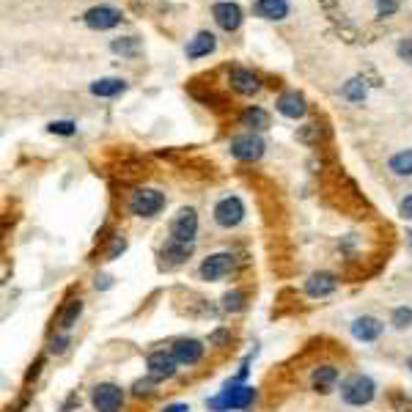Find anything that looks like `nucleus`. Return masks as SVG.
Wrapping results in <instances>:
<instances>
[{
	"label": "nucleus",
	"instance_id": "f257e3e1",
	"mask_svg": "<svg viewBox=\"0 0 412 412\" xmlns=\"http://www.w3.org/2000/svg\"><path fill=\"white\" fill-rule=\"evenodd\" d=\"M253 402H256V388L229 382L223 393H218V396H212L206 402V407L212 412H231V410H247Z\"/></svg>",
	"mask_w": 412,
	"mask_h": 412
},
{
	"label": "nucleus",
	"instance_id": "f03ea898",
	"mask_svg": "<svg viewBox=\"0 0 412 412\" xmlns=\"http://www.w3.org/2000/svg\"><path fill=\"white\" fill-rule=\"evenodd\" d=\"M376 396V382L368 374H352L341 385V399L349 407H368Z\"/></svg>",
	"mask_w": 412,
	"mask_h": 412
},
{
	"label": "nucleus",
	"instance_id": "7ed1b4c3",
	"mask_svg": "<svg viewBox=\"0 0 412 412\" xmlns=\"http://www.w3.org/2000/svg\"><path fill=\"white\" fill-rule=\"evenodd\" d=\"M130 212L135 218H154L165 209V195L154 187H137L135 192L130 195Z\"/></svg>",
	"mask_w": 412,
	"mask_h": 412
},
{
	"label": "nucleus",
	"instance_id": "20e7f679",
	"mask_svg": "<svg viewBox=\"0 0 412 412\" xmlns=\"http://www.w3.org/2000/svg\"><path fill=\"white\" fill-rule=\"evenodd\" d=\"M91 404L96 412H121L124 407V390L113 382H99L91 390Z\"/></svg>",
	"mask_w": 412,
	"mask_h": 412
},
{
	"label": "nucleus",
	"instance_id": "39448f33",
	"mask_svg": "<svg viewBox=\"0 0 412 412\" xmlns=\"http://www.w3.org/2000/svg\"><path fill=\"white\" fill-rule=\"evenodd\" d=\"M215 223L220 229H236L242 220H245V204L239 195H226L215 204Z\"/></svg>",
	"mask_w": 412,
	"mask_h": 412
},
{
	"label": "nucleus",
	"instance_id": "423d86ee",
	"mask_svg": "<svg viewBox=\"0 0 412 412\" xmlns=\"http://www.w3.org/2000/svg\"><path fill=\"white\" fill-rule=\"evenodd\" d=\"M179 360L174 358V352H165V349H157L146 358V368H148V376L154 382H165V379H174L176 371H179Z\"/></svg>",
	"mask_w": 412,
	"mask_h": 412
},
{
	"label": "nucleus",
	"instance_id": "0eeeda50",
	"mask_svg": "<svg viewBox=\"0 0 412 412\" xmlns=\"http://www.w3.org/2000/svg\"><path fill=\"white\" fill-rule=\"evenodd\" d=\"M264 140L259 135H253V132H247V135H239L231 140V157L234 160H242V162H253V160H259L261 154H264Z\"/></svg>",
	"mask_w": 412,
	"mask_h": 412
},
{
	"label": "nucleus",
	"instance_id": "6e6552de",
	"mask_svg": "<svg viewBox=\"0 0 412 412\" xmlns=\"http://www.w3.org/2000/svg\"><path fill=\"white\" fill-rule=\"evenodd\" d=\"M195 234H198V215H195V209H190V206L179 209V215L171 220V239L192 245Z\"/></svg>",
	"mask_w": 412,
	"mask_h": 412
},
{
	"label": "nucleus",
	"instance_id": "1a4fd4ad",
	"mask_svg": "<svg viewBox=\"0 0 412 412\" xmlns=\"http://www.w3.org/2000/svg\"><path fill=\"white\" fill-rule=\"evenodd\" d=\"M234 270V256L231 253H212V256H206L204 261H201V267H198V273L204 280H209V283H215V280H220V277H226V275Z\"/></svg>",
	"mask_w": 412,
	"mask_h": 412
},
{
	"label": "nucleus",
	"instance_id": "9d476101",
	"mask_svg": "<svg viewBox=\"0 0 412 412\" xmlns=\"http://www.w3.org/2000/svg\"><path fill=\"white\" fill-rule=\"evenodd\" d=\"M83 20H86V25L91 31H110V28H116L121 22V11L113 8V6H93V8L86 11Z\"/></svg>",
	"mask_w": 412,
	"mask_h": 412
},
{
	"label": "nucleus",
	"instance_id": "9b49d317",
	"mask_svg": "<svg viewBox=\"0 0 412 412\" xmlns=\"http://www.w3.org/2000/svg\"><path fill=\"white\" fill-rule=\"evenodd\" d=\"M171 352H174V358H176L182 366H195V363H201L206 346H204L198 338H179V341H174Z\"/></svg>",
	"mask_w": 412,
	"mask_h": 412
},
{
	"label": "nucleus",
	"instance_id": "f8f14e48",
	"mask_svg": "<svg viewBox=\"0 0 412 412\" xmlns=\"http://www.w3.org/2000/svg\"><path fill=\"white\" fill-rule=\"evenodd\" d=\"M212 17H215V22H218L223 31H229V33L242 25V8H239L236 3H231V0L215 3V6H212Z\"/></svg>",
	"mask_w": 412,
	"mask_h": 412
},
{
	"label": "nucleus",
	"instance_id": "ddd939ff",
	"mask_svg": "<svg viewBox=\"0 0 412 412\" xmlns=\"http://www.w3.org/2000/svg\"><path fill=\"white\" fill-rule=\"evenodd\" d=\"M355 341H363V344H374L379 341V335L385 333V324L376 319V316H358V319L349 324Z\"/></svg>",
	"mask_w": 412,
	"mask_h": 412
},
{
	"label": "nucleus",
	"instance_id": "4468645a",
	"mask_svg": "<svg viewBox=\"0 0 412 412\" xmlns=\"http://www.w3.org/2000/svg\"><path fill=\"white\" fill-rule=\"evenodd\" d=\"M338 289V277L333 273H314L308 280H305V294L314 297V300H321V297H330L333 291Z\"/></svg>",
	"mask_w": 412,
	"mask_h": 412
},
{
	"label": "nucleus",
	"instance_id": "2eb2a0df",
	"mask_svg": "<svg viewBox=\"0 0 412 412\" xmlns=\"http://www.w3.org/2000/svg\"><path fill=\"white\" fill-rule=\"evenodd\" d=\"M275 107H277V113L280 116H286V119H303L305 116V110H308V105H305V96L297 91H283L277 96V102H275Z\"/></svg>",
	"mask_w": 412,
	"mask_h": 412
},
{
	"label": "nucleus",
	"instance_id": "dca6fc26",
	"mask_svg": "<svg viewBox=\"0 0 412 412\" xmlns=\"http://www.w3.org/2000/svg\"><path fill=\"white\" fill-rule=\"evenodd\" d=\"M338 368L333 366V363H324V366H316L314 368V374H311V388L319 393V396H330L333 390H335V385H338Z\"/></svg>",
	"mask_w": 412,
	"mask_h": 412
},
{
	"label": "nucleus",
	"instance_id": "f3484780",
	"mask_svg": "<svg viewBox=\"0 0 412 412\" xmlns=\"http://www.w3.org/2000/svg\"><path fill=\"white\" fill-rule=\"evenodd\" d=\"M229 83H231V89H234L236 93H242V96H250V93H256L259 89H261L259 77H256L253 72L242 69V66H234V69H231Z\"/></svg>",
	"mask_w": 412,
	"mask_h": 412
},
{
	"label": "nucleus",
	"instance_id": "a211bd4d",
	"mask_svg": "<svg viewBox=\"0 0 412 412\" xmlns=\"http://www.w3.org/2000/svg\"><path fill=\"white\" fill-rule=\"evenodd\" d=\"M80 314H83V300H80V297L66 300V303H63V308L58 311V319H55L58 330H61V333H69V330L77 324Z\"/></svg>",
	"mask_w": 412,
	"mask_h": 412
},
{
	"label": "nucleus",
	"instance_id": "6ab92c4d",
	"mask_svg": "<svg viewBox=\"0 0 412 412\" xmlns=\"http://www.w3.org/2000/svg\"><path fill=\"white\" fill-rule=\"evenodd\" d=\"M215 47H218V39H215V33H209V31H198L192 39H190V45H187V58H204V55H209V52H215Z\"/></svg>",
	"mask_w": 412,
	"mask_h": 412
},
{
	"label": "nucleus",
	"instance_id": "aec40b11",
	"mask_svg": "<svg viewBox=\"0 0 412 412\" xmlns=\"http://www.w3.org/2000/svg\"><path fill=\"white\" fill-rule=\"evenodd\" d=\"M253 14L261 20H286L289 17V3L286 0H256Z\"/></svg>",
	"mask_w": 412,
	"mask_h": 412
},
{
	"label": "nucleus",
	"instance_id": "412c9836",
	"mask_svg": "<svg viewBox=\"0 0 412 412\" xmlns=\"http://www.w3.org/2000/svg\"><path fill=\"white\" fill-rule=\"evenodd\" d=\"M124 91H127V80H121V77H99L91 83V93L99 99H113Z\"/></svg>",
	"mask_w": 412,
	"mask_h": 412
},
{
	"label": "nucleus",
	"instance_id": "4be33fe9",
	"mask_svg": "<svg viewBox=\"0 0 412 412\" xmlns=\"http://www.w3.org/2000/svg\"><path fill=\"white\" fill-rule=\"evenodd\" d=\"M239 121H242V127H247L250 132H264V130H270V113H267L264 107H256V105H250V107L239 116Z\"/></svg>",
	"mask_w": 412,
	"mask_h": 412
},
{
	"label": "nucleus",
	"instance_id": "5701e85b",
	"mask_svg": "<svg viewBox=\"0 0 412 412\" xmlns=\"http://www.w3.org/2000/svg\"><path fill=\"white\" fill-rule=\"evenodd\" d=\"M190 256H192V245H187V242L168 239L165 247H162V259H165L168 264H184Z\"/></svg>",
	"mask_w": 412,
	"mask_h": 412
},
{
	"label": "nucleus",
	"instance_id": "b1692460",
	"mask_svg": "<svg viewBox=\"0 0 412 412\" xmlns=\"http://www.w3.org/2000/svg\"><path fill=\"white\" fill-rule=\"evenodd\" d=\"M388 168H390L396 176H412V148H404V151L393 154L390 162H388Z\"/></svg>",
	"mask_w": 412,
	"mask_h": 412
},
{
	"label": "nucleus",
	"instance_id": "393cba45",
	"mask_svg": "<svg viewBox=\"0 0 412 412\" xmlns=\"http://www.w3.org/2000/svg\"><path fill=\"white\" fill-rule=\"evenodd\" d=\"M341 96H344V99H349V102H363V99H366V83H363L360 77L346 80V83H344V89H341Z\"/></svg>",
	"mask_w": 412,
	"mask_h": 412
},
{
	"label": "nucleus",
	"instance_id": "a878e982",
	"mask_svg": "<svg viewBox=\"0 0 412 412\" xmlns=\"http://www.w3.org/2000/svg\"><path fill=\"white\" fill-rule=\"evenodd\" d=\"M245 303H247V297H245V291H226L223 294V311L226 314H239V311H245Z\"/></svg>",
	"mask_w": 412,
	"mask_h": 412
},
{
	"label": "nucleus",
	"instance_id": "bb28decb",
	"mask_svg": "<svg viewBox=\"0 0 412 412\" xmlns=\"http://www.w3.org/2000/svg\"><path fill=\"white\" fill-rule=\"evenodd\" d=\"M390 324H393L396 330H410L412 327V308L410 305L396 308V311H393V316H390Z\"/></svg>",
	"mask_w": 412,
	"mask_h": 412
},
{
	"label": "nucleus",
	"instance_id": "cd10ccee",
	"mask_svg": "<svg viewBox=\"0 0 412 412\" xmlns=\"http://www.w3.org/2000/svg\"><path fill=\"white\" fill-rule=\"evenodd\" d=\"M66 346H69V335H66V333H58V335H52V338H49L47 352H49V355H63V352H66Z\"/></svg>",
	"mask_w": 412,
	"mask_h": 412
},
{
	"label": "nucleus",
	"instance_id": "c85d7f7f",
	"mask_svg": "<svg viewBox=\"0 0 412 412\" xmlns=\"http://www.w3.org/2000/svg\"><path fill=\"white\" fill-rule=\"evenodd\" d=\"M52 135H63V137H69V135H75V121H52L49 127H47Z\"/></svg>",
	"mask_w": 412,
	"mask_h": 412
},
{
	"label": "nucleus",
	"instance_id": "c756f323",
	"mask_svg": "<svg viewBox=\"0 0 412 412\" xmlns=\"http://www.w3.org/2000/svg\"><path fill=\"white\" fill-rule=\"evenodd\" d=\"M137 49V39L135 36H127L121 42H113V52H121V55H132Z\"/></svg>",
	"mask_w": 412,
	"mask_h": 412
},
{
	"label": "nucleus",
	"instance_id": "7c9ffc66",
	"mask_svg": "<svg viewBox=\"0 0 412 412\" xmlns=\"http://www.w3.org/2000/svg\"><path fill=\"white\" fill-rule=\"evenodd\" d=\"M151 388H154V379L148 376V379H140V382L132 385V393H135L137 399H140V396H151Z\"/></svg>",
	"mask_w": 412,
	"mask_h": 412
},
{
	"label": "nucleus",
	"instance_id": "2f4dec72",
	"mask_svg": "<svg viewBox=\"0 0 412 412\" xmlns=\"http://www.w3.org/2000/svg\"><path fill=\"white\" fill-rule=\"evenodd\" d=\"M127 250V239L124 236H116V242H113V247L107 250V261H113V259H119L121 253Z\"/></svg>",
	"mask_w": 412,
	"mask_h": 412
},
{
	"label": "nucleus",
	"instance_id": "473e14b6",
	"mask_svg": "<svg viewBox=\"0 0 412 412\" xmlns=\"http://www.w3.org/2000/svg\"><path fill=\"white\" fill-rule=\"evenodd\" d=\"M229 338H231V330L229 327H220V330H215V333L209 335V344H212V346H220V344L229 341Z\"/></svg>",
	"mask_w": 412,
	"mask_h": 412
},
{
	"label": "nucleus",
	"instance_id": "72a5a7b5",
	"mask_svg": "<svg viewBox=\"0 0 412 412\" xmlns=\"http://www.w3.org/2000/svg\"><path fill=\"white\" fill-rule=\"evenodd\" d=\"M396 52H399V58H404V61L412 63V39H402L399 47H396Z\"/></svg>",
	"mask_w": 412,
	"mask_h": 412
},
{
	"label": "nucleus",
	"instance_id": "f704fd0d",
	"mask_svg": "<svg viewBox=\"0 0 412 412\" xmlns=\"http://www.w3.org/2000/svg\"><path fill=\"white\" fill-rule=\"evenodd\" d=\"M376 8H379V14H382V17H390V14L399 8V3H396V0H379V3H376Z\"/></svg>",
	"mask_w": 412,
	"mask_h": 412
},
{
	"label": "nucleus",
	"instance_id": "c9c22d12",
	"mask_svg": "<svg viewBox=\"0 0 412 412\" xmlns=\"http://www.w3.org/2000/svg\"><path fill=\"white\" fill-rule=\"evenodd\" d=\"M399 212H402V218H404V220H412V192L404 198V201H402V204H399Z\"/></svg>",
	"mask_w": 412,
	"mask_h": 412
},
{
	"label": "nucleus",
	"instance_id": "e433bc0d",
	"mask_svg": "<svg viewBox=\"0 0 412 412\" xmlns=\"http://www.w3.org/2000/svg\"><path fill=\"white\" fill-rule=\"evenodd\" d=\"M113 286V277L110 275H99L96 277V289H110Z\"/></svg>",
	"mask_w": 412,
	"mask_h": 412
},
{
	"label": "nucleus",
	"instance_id": "4c0bfd02",
	"mask_svg": "<svg viewBox=\"0 0 412 412\" xmlns=\"http://www.w3.org/2000/svg\"><path fill=\"white\" fill-rule=\"evenodd\" d=\"M162 412H190V407H187V404H182V402H176V404H168V407H162Z\"/></svg>",
	"mask_w": 412,
	"mask_h": 412
},
{
	"label": "nucleus",
	"instance_id": "58836bf2",
	"mask_svg": "<svg viewBox=\"0 0 412 412\" xmlns=\"http://www.w3.org/2000/svg\"><path fill=\"white\" fill-rule=\"evenodd\" d=\"M407 368H410V371H412V355H410V358H407Z\"/></svg>",
	"mask_w": 412,
	"mask_h": 412
},
{
	"label": "nucleus",
	"instance_id": "ea45409f",
	"mask_svg": "<svg viewBox=\"0 0 412 412\" xmlns=\"http://www.w3.org/2000/svg\"><path fill=\"white\" fill-rule=\"evenodd\" d=\"M407 242L412 245V231H407Z\"/></svg>",
	"mask_w": 412,
	"mask_h": 412
}]
</instances>
